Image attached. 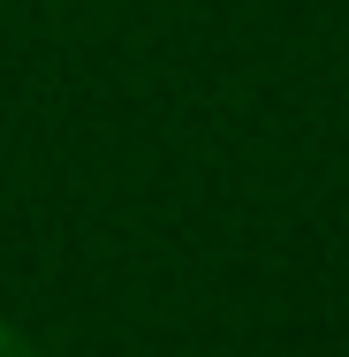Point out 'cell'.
<instances>
[{
	"mask_svg": "<svg viewBox=\"0 0 349 357\" xmlns=\"http://www.w3.org/2000/svg\"><path fill=\"white\" fill-rule=\"evenodd\" d=\"M0 357H46V350H38L23 327H8V319H0Z\"/></svg>",
	"mask_w": 349,
	"mask_h": 357,
	"instance_id": "1",
	"label": "cell"
}]
</instances>
